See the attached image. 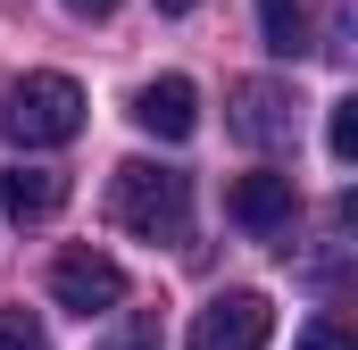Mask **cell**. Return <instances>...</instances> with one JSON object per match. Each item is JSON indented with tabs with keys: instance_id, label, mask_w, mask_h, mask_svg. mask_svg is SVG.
I'll use <instances>...</instances> for the list:
<instances>
[{
	"instance_id": "cell-1",
	"label": "cell",
	"mask_w": 358,
	"mask_h": 350,
	"mask_svg": "<svg viewBox=\"0 0 358 350\" xmlns=\"http://www.w3.org/2000/svg\"><path fill=\"white\" fill-rule=\"evenodd\" d=\"M108 217L134 242H183L192 234V175L159 167V159H125L108 175Z\"/></svg>"
},
{
	"instance_id": "cell-2",
	"label": "cell",
	"mask_w": 358,
	"mask_h": 350,
	"mask_svg": "<svg viewBox=\"0 0 358 350\" xmlns=\"http://www.w3.org/2000/svg\"><path fill=\"white\" fill-rule=\"evenodd\" d=\"M0 134L17 150H59L84 134V84L76 76H17L0 100Z\"/></svg>"
},
{
	"instance_id": "cell-3",
	"label": "cell",
	"mask_w": 358,
	"mask_h": 350,
	"mask_svg": "<svg viewBox=\"0 0 358 350\" xmlns=\"http://www.w3.org/2000/svg\"><path fill=\"white\" fill-rule=\"evenodd\" d=\"M50 300H59L67 317H108V309L125 300V267L108 259V251H92V242H76V251L50 259Z\"/></svg>"
},
{
	"instance_id": "cell-4",
	"label": "cell",
	"mask_w": 358,
	"mask_h": 350,
	"mask_svg": "<svg viewBox=\"0 0 358 350\" xmlns=\"http://www.w3.org/2000/svg\"><path fill=\"white\" fill-rule=\"evenodd\" d=\"M267 334H275V300L267 292H217L192 317L183 350H267Z\"/></svg>"
},
{
	"instance_id": "cell-5",
	"label": "cell",
	"mask_w": 358,
	"mask_h": 350,
	"mask_svg": "<svg viewBox=\"0 0 358 350\" xmlns=\"http://www.w3.org/2000/svg\"><path fill=\"white\" fill-rule=\"evenodd\" d=\"M225 217L242 225V234H292V217H300V183L275 167H250L225 183Z\"/></svg>"
},
{
	"instance_id": "cell-6",
	"label": "cell",
	"mask_w": 358,
	"mask_h": 350,
	"mask_svg": "<svg viewBox=\"0 0 358 350\" xmlns=\"http://www.w3.org/2000/svg\"><path fill=\"white\" fill-rule=\"evenodd\" d=\"M292 125H300V100H292L283 84H234V134H242L250 150L292 142Z\"/></svg>"
},
{
	"instance_id": "cell-7",
	"label": "cell",
	"mask_w": 358,
	"mask_h": 350,
	"mask_svg": "<svg viewBox=\"0 0 358 350\" xmlns=\"http://www.w3.org/2000/svg\"><path fill=\"white\" fill-rule=\"evenodd\" d=\"M134 125L159 134V142H192V125H200V92H192V76L142 84V92H134Z\"/></svg>"
},
{
	"instance_id": "cell-8",
	"label": "cell",
	"mask_w": 358,
	"mask_h": 350,
	"mask_svg": "<svg viewBox=\"0 0 358 350\" xmlns=\"http://www.w3.org/2000/svg\"><path fill=\"white\" fill-rule=\"evenodd\" d=\"M0 209L17 217V225H42V217H59L67 209V175L59 167H0Z\"/></svg>"
},
{
	"instance_id": "cell-9",
	"label": "cell",
	"mask_w": 358,
	"mask_h": 350,
	"mask_svg": "<svg viewBox=\"0 0 358 350\" xmlns=\"http://www.w3.org/2000/svg\"><path fill=\"white\" fill-rule=\"evenodd\" d=\"M259 34H267L275 59H300L308 50V8L300 0H259Z\"/></svg>"
},
{
	"instance_id": "cell-10",
	"label": "cell",
	"mask_w": 358,
	"mask_h": 350,
	"mask_svg": "<svg viewBox=\"0 0 358 350\" xmlns=\"http://www.w3.org/2000/svg\"><path fill=\"white\" fill-rule=\"evenodd\" d=\"M0 350H50L42 317H34V309H0Z\"/></svg>"
},
{
	"instance_id": "cell-11",
	"label": "cell",
	"mask_w": 358,
	"mask_h": 350,
	"mask_svg": "<svg viewBox=\"0 0 358 350\" xmlns=\"http://www.w3.org/2000/svg\"><path fill=\"white\" fill-rule=\"evenodd\" d=\"M325 150L350 167L358 159V100H334V117H325Z\"/></svg>"
},
{
	"instance_id": "cell-12",
	"label": "cell",
	"mask_w": 358,
	"mask_h": 350,
	"mask_svg": "<svg viewBox=\"0 0 358 350\" xmlns=\"http://www.w3.org/2000/svg\"><path fill=\"white\" fill-rule=\"evenodd\" d=\"M292 350H358V342H350L342 317H317V326H300V342H292Z\"/></svg>"
},
{
	"instance_id": "cell-13",
	"label": "cell",
	"mask_w": 358,
	"mask_h": 350,
	"mask_svg": "<svg viewBox=\"0 0 358 350\" xmlns=\"http://www.w3.org/2000/svg\"><path fill=\"white\" fill-rule=\"evenodd\" d=\"M108 350H159V326H150V317H142V326H134V334H125V342H108Z\"/></svg>"
},
{
	"instance_id": "cell-14",
	"label": "cell",
	"mask_w": 358,
	"mask_h": 350,
	"mask_svg": "<svg viewBox=\"0 0 358 350\" xmlns=\"http://www.w3.org/2000/svg\"><path fill=\"white\" fill-rule=\"evenodd\" d=\"M67 8H76V17H92V25H100V17H117V0H67Z\"/></svg>"
},
{
	"instance_id": "cell-15",
	"label": "cell",
	"mask_w": 358,
	"mask_h": 350,
	"mask_svg": "<svg viewBox=\"0 0 358 350\" xmlns=\"http://www.w3.org/2000/svg\"><path fill=\"white\" fill-rule=\"evenodd\" d=\"M159 8H167V17H192V8H200V0H159Z\"/></svg>"
}]
</instances>
